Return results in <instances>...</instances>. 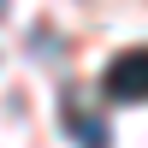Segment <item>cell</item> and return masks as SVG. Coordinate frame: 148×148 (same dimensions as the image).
<instances>
[{
  "mask_svg": "<svg viewBox=\"0 0 148 148\" xmlns=\"http://www.w3.org/2000/svg\"><path fill=\"white\" fill-rule=\"evenodd\" d=\"M101 89H107V101H125V107L148 101V47H130V53H119L113 65H107Z\"/></svg>",
  "mask_w": 148,
  "mask_h": 148,
  "instance_id": "6da1fadb",
  "label": "cell"
},
{
  "mask_svg": "<svg viewBox=\"0 0 148 148\" xmlns=\"http://www.w3.org/2000/svg\"><path fill=\"white\" fill-rule=\"evenodd\" d=\"M0 12H6V0H0Z\"/></svg>",
  "mask_w": 148,
  "mask_h": 148,
  "instance_id": "7a4b0ae2",
  "label": "cell"
}]
</instances>
